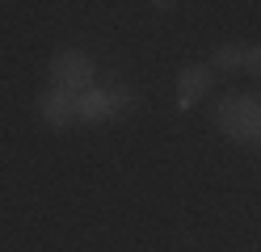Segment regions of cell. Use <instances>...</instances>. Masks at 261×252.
Wrapping results in <instances>:
<instances>
[{"instance_id":"obj_1","label":"cell","mask_w":261,"mask_h":252,"mask_svg":"<svg viewBox=\"0 0 261 252\" xmlns=\"http://www.w3.org/2000/svg\"><path fill=\"white\" fill-rule=\"evenodd\" d=\"M215 126L232 143H257L261 139V101L257 97H223L215 109Z\"/></svg>"},{"instance_id":"obj_2","label":"cell","mask_w":261,"mask_h":252,"mask_svg":"<svg viewBox=\"0 0 261 252\" xmlns=\"http://www.w3.org/2000/svg\"><path fill=\"white\" fill-rule=\"evenodd\" d=\"M51 84L63 93H89L97 89V63L85 55V50H55V59H51Z\"/></svg>"},{"instance_id":"obj_3","label":"cell","mask_w":261,"mask_h":252,"mask_svg":"<svg viewBox=\"0 0 261 252\" xmlns=\"http://www.w3.org/2000/svg\"><path fill=\"white\" fill-rule=\"evenodd\" d=\"M34 105H38V118H42L51 130H63V126H72V122H76V97H72V93H63V89H55V84L38 93Z\"/></svg>"},{"instance_id":"obj_4","label":"cell","mask_w":261,"mask_h":252,"mask_svg":"<svg viewBox=\"0 0 261 252\" xmlns=\"http://www.w3.org/2000/svg\"><path fill=\"white\" fill-rule=\"evenodd\" d=\"M211 80H215V76H211V67H198V63L186 67V72L177 76V109H194V101L211 89Z\"/></svg>"},{"instance_id":"obj_5","label":"cell","mask_w":261,"mask_h":252,"mask_svg":"<svg viewBox=\"0 0 261 252\" xmlns=\"http://www.w3.org/2000/svg\"><path fill=\"white\" fill-rule=\"evenodd\" d=\"M110 118H114V105H110V93L106 89H89V93L76 97V122L97 126V122H110Z\"/></svg>"},{"instance_id":"obj_6","label":"cell","mask_w":261,"mask_h":252,"mask_svg":"<svg viewBox=\"0 0 261 252\" xmlns=\"http://www.w3.org/2000/svg\"><path fill=\"white\" fill-rule=\"evenodd\" d=\"M211 67L215 72H244V46H219Z\"/></svg>"},{"instance_id":"obj_7","label":"cell","mask_w":261,"mask_h":252,"mask_svg":"<svg viewBox=\"0 0 261 252\" xmlns=\"http://www.w3.org/2000/svg\"><path fill=\"white\" fill-rule=\"evenodd\" d=\"M106 93H110V105H114V118H118V114H126L130 105H135V93H130L126 84H114V89H106Z\"/></svg>"},{"instance_id":"obj_8","label":"cell","mask_w":261,"mask_h":252,"mask_svg":"<svg viewBox=\"0 0 261 252\" xmlns=\"http://www.w3.org/2000/svg\"><path fill=\"white\" fill-rule=\"evenodd\" d=\"M244 72L261 76V46H244Z\"/></svg>"},{"instance_id":"obj_9","label":"cell","mask_w":261,"mask_h":252,"mask_svg":"<svg viewBox=\"0 0 261 252\" xmlns=\"http://www.w3.org/2000/svg\"><path fill=\"white\" fill-rule=\"evenodd\" d=\"M257 147H261V139H257Z\"/></svg>"}]
</instances>
